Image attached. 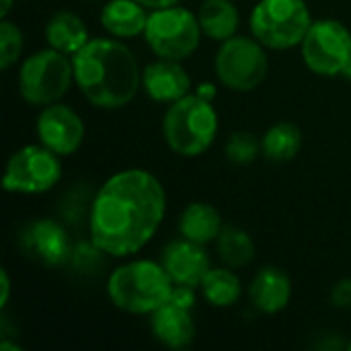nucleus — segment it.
<instances>
[{
	"instance_id": "f257e3e1",
	"label": "nucleus",
	"mask_w": 351,
	"mask_h": 351,
	"mask_svg": "<svg viewBox=\"0 0 351 351\" xmlns=\"http://www.w3.org/2000/svg\"><path fill=\"white\" fill-rule=\"evenodd\" d=\"M167 212L160 181L144 169L111 175L95 193L88 212V237L111 257H128L144 249Z\"/></svg>"
},
{
	"instance_id": "f03ea898",
	"label": "nucleus",
	"mask_w": 351,
	"mask_h": 351,
	"mask_svg": "<svg viewBox=\"0 0 351 351\" xmlns=\"http://www.w3.org/2000/svg\"><path fill=\"white\" fill-rule=\"evenodd\" d=\"M74 82L84 99L99 109H121L142 86V70L132 49L109 37L88 39L72 56Z\"/></svg>"
},
{
	"instance_id": "7ed1b4c3",
	"label": "nucleus",
	"mask_w": 351,
	"mask_h": 351,
	"mask_svg": "<svg viewBox=\"0 0 351 351\" xmlns=\"http://www.w3.org/2000/svg\"><path fill=\"white\" fill-rule=\"evenodd\" d=\"M173 280L162 263L138 259L111 271L107 294L115 308L130 315H152L171 300Z\"/></svg>"
},
{
	"instance_id": "20e7f679",
	"label": "nucleus",
	"mask_w": 351,
	"mask_h": 351,
	"mask_svg": "<svg viewBox=\"0 0 351 351\" xmlns=\"http://www.w3.org/2000/svg\"><path fill=\"white\" fill-rule=\"evenodd\" d=\"M218 113L212 101L195 95L169 105L162 117V136L169 148L185 158L204 154L216 140Z\"/></svg>"
},
{
	"instance_id": "39448f33",
	"label": "nucleus",
	"mask_w": 351,
	"mask_h": 351,
	"mask_svg": "<svg viewBox=\"0 0 351 351\" xmlns=\"http://www.w3.org/2000/svg\"><path fill=\"white\" fill-rule=\"evenodd\" d=\"M253 37L267 49H292L313 25L304 0H259L249 19Z\"/></svg>"
},
{
	"instance_id": "423d86ee",
	"label": "nucleus",
	"mask_w": 351,
	"mask_h": 351,
	"mask_svg": "<svg viewBox=\"0 0 351 351\" xmlns=\"http://www.w3.org/2000/svg\"><path fill=\"white\" fill-rule=\"evenodd\" d=\"M72 82V60L53 47L31 53L19 68V93L35 107L58 103L70 90Z\"/></svg>"
},
{
	"instance_id": "0eeeda50",
	"label": "nucleus",
	"mask_w": 351,
	"mask_h": 351,
	"mask_svg": "<svg viewBox=\"0 0 351 351\" xmlns=\"http://www.w3.org/2000/svg\"><path fill=\"white\" fill-rule=\"evenodd\" d=\"M202 35L204 31L199 19L191 10L177 4L152 10L144 29L146 45L154 51V56L177 62H183L199 47Z\"/></svg>"
},
{
	"instance_id": "6e6552de",
	"label": "nucleus",
	"mask_w": 351,
	"mask_h": 351,
	"mask_svg": "<svg viewBox=\"0 0 351 351\" xmlns=\"http://www.w3.org/2000/svg\"><path fill=\"white\" fill-rule=\"evenodd\" d=\"M62 179L60 154L43 144H29L19 148L6 162L2 189L16 195L47 193Z\"/></svg>"
},
{
	"instance_id": "1a4fd4ad",
	"label": "nucleus",
	"mask_w": 351,
	"mask_h": 351,
	"mask_svg": "<svg viewBox=\"0 0 351 351\" xmlns=\"http://www.w3.org/2000/svg\"><path fill=\"white\" fill-rule=\"evenodd\" d=\"M267 53L265 45L255 37L232 35L222 41L216 53V74L218 80L234 90L249 93L255 90L267 76Z\"/></svg>"
},
{
	"instance_id": "9d476101",
	"label": "nucleus",
	"mask_w": 351,
	"mask_h": 351,
	"mask_svg": "<svg viewBox=\"0 0 351 351\" xmlns=\"http://www.w3.org/2000/svg\"><path fill=\"white\" fill-rule=\"evenodd\" d=\"M302 58L317 76H337L351 58V31L337 19L313 21L302 43Z\"/></svg>"
},
{
	"instance_id": "9b49d317",
	"label": "nucleus",
	"mask_w": 351,
	"mask_h": 351,
	"mask_svg": "<svg viewBox=\"0 0 351 351\" xmlns=\"http://www.w3.org/2000/svg\"><path fill=\"white\" fill-rule=\"evenodd\" d=\"M19 247L29 259L45 267H62L70 263L74 251L66 226L49 218H35L25 224L19 234Z\"/></svg>"
},
{
	"instance_id": "f8f14e48",
	"label": "nucleus",
	"mask_w": 351,
	"mask_h": 351,
	"mask_svg": "<svg viewBox=\"0 0 351 351\" xmlns=\"http://www.w3.org/2000/svg\"><path fill=\"white\" fill-rule=\"evenodd\" d=\"M35 132L39 142L60 156L74 154L82 146L86 134L80 115L60 101L43 107V111L37 117Z\"/></svg>"
},
{
	"instance_id": "ddd939ff",
	"label": "nucleus",
	"mask_w": 351,
	"mask_h": 351,
	"mask_svg": "<svg viewBox=\"0 0 351 351\" xmlns=\"http://www.w3.org/2000/svg\"><path fill=\"white\" fill-rule=\"evenodd\" d=\"M160 263L171 276L173 284H185L197 288L206 274L212 269L206 245L193 243L185 237L171 241L160 255Z\"/></svg>"
},
{
	"instance_id": "4468645a",
	"label": "nucleus",
	"mask_w": 351,
	"mask_h": 351,
	"mask_svg": "<svg viewBox=\"0 0 351 351\" xmlns=\"http://www.w3.org/2000/svg\"><path fill=\"white\" fill-rule=\"evenodd\" d=\"M142 88L156 103H175L189 95L191 78L177 60L158 58L142 70Z\"/></svg>"
},
{
	"instance_id": "2eb2a0df",
	"label": "nucleus",
	"mask_w": 351,
	"mask_h": 351,
	"mask_svg": "<svg viewBox=\"0 0 351 351\" xmlns=\"http://www.w3.org/2000/svg\"><path fill=\"white\" fill-rule=\"evenodd\" d=\"M292 298V284L284 269L276 265H267L257 271L249 286L251 304L263 315L282 313Z\"/></svg>"
},
{
	"instance_id": "dca6fc26",
	"label": "nucleus",
	"mask_w": 351,
	"mask_h": 351,
	"mask_svg": "<svg viewBox=\"0 0 351 351\" xmlns=\"http://www.w3.org/2000/svg\"><path fill=\"white\" fill-rule=\"evenodd\" d=\"M150 331L158 343L171 350L189 348L195 339V323L191 311L167 302L150 315Z\"/></svg>"
},
{
	"instance_id": "f3484780",
	"label": "nucleus",
	"mask_w": 351,
	"mask_h": 351,
	"mask_svg": "<svg viewBox=\"0 0 351 351\" xmlns=\"http://www.w3.org/2000/svg\"><path fill=\"white\" fill-rule=\"evenodd\" d=\"M146 23V6L138 0H109L101 10V25L109 35L119 39L144 35Z\"/></svg>"
},
{
	"instance_id": "a211bd4d",
	"label": "nucleus",
	"mask_w": 351,
	"mask_h": 351,
	"mask_svg": "<svg viewBox=\"0 0 351 351\" xmlns=\"http://www.w3.org/2000/svg\"><path fill=\"white\" fill-rule=\"evenodd\" d=\"M45 41L49 47L72 58L88 43V29L76 12L58 10L45 23Z\"/></svg>"
},
{
	"instance_id": "6ab92c4d",
	"label": "nucleus",
	"mask_w": 351,
	"mask_h": 351,
	"mask_svg": "<svg viewBox=\"0 0 351 351\" xmlns=\"http://www.w3.org/2000/svg\"><path fill=\"white\" fill-rule=\"evenodd\" d=\"M222 218L220 212L206 204V202H193L189 204L181 216H179V232L181 237L199 243V245H208L214 243L220 232H222Z\"/></svg>"
},
{
	"instance_id": "aec40b11",
	"label": "nucleus",
	"mask_w": 351,
	"mask_h": 351,
	"mask_svg": "<svg viewBox=\"0 0 351 351\" xmlns=\"http://www.w3.org/2000/svg\"><path fill=\"white\" fill-rule=\"evenodd\" d=\"M197 19L204 35L220 43L237 35L241 21L239 10L230 0H206L199 8Z\"/></svg>"
},
{
	"instance_id": "412c9836",
	"label": "nucleus",
	"mask_w": 351,
	"mask_h": 351,
	"mask_svg": "<svg viewBox=\"0 0 351 351\" xmlns=\"http://www.w3.org/2000/svg\"><path fill=\"white\" fill-rule=\"evenodd\" d=\"M202 296L210 306L216 308H228L234 306L241 296H243V284L239 276L230 269L224 267H212L206 278L199 284Z\"/></svg>"
},
{
	"instance_id": "4be33fe9",
	"label": "nucleus",
	"mask_w": 351,
	"mask_h": 351,
	"mask_svg": "<svg viewBox=\"0 0 351 351\" xmlns=\"http://www.w3.org/2000/svg\"><path fill=\"white\" fill-rule=\"evenodd\" d=\"M302 146L300 128L290 121L274 123L261 138V154L271 162H288L292 160Z\"/></svg>"
},
{
	"instance_id": "5701e85b",
	"label": "nucleus",
	"mask_w": 351,
	"mask_h": 351,
	"mask_svg": "<svg viewBox=\"0 0 351 351\" xmlns=\"http://www.w3.org/2000/svg\"><path fill=\"white\" fill-rule=\"evenodd\" d=\"M218 255L226 263V267L241 269L249 265L255 257V243L249 232L239 226H224L220 237L216 239Z\"/></svg>"
},
{
	"instance_id": "b1692460",
	"label": "nucleus",
	"mask_w": 351,
	"mask_h": 351,
	"mask_svg": "<svg viewBox=\"0 0 351 351\" xmlns=\"http://www.w3.org/2000/svg\"><path fill=\"white\" fill-rule=\"evenodd\" d=\"M261 152V140L251 132H234L226 142V158L234 165H251Z\"/></svg>"
},
{
	"instance_id": "393cba45",
	"label": "nucleus",
	"mask_w": 351,
	"mask_h": 351,
	"mask_svg": "<svg viewBox=\"0 0 351 351\" xmlns=\"http://www.w3.org/2000/svg\"><path fill=\"white\" fill-rule=\"evenodd\" d=\"M105 255L107 253L103 249H99L93 241L76 243L72 257H70V265L82 276H93L105 267Z\"/></svg>"
},
{
	"instance_id": "a878e982",
	"label": "nucleus",
	"mask_w": 351,
	"mask_h": 351,
	"mask_svg": "<svg viewBox=\"0 0 351 351\" xmlns=\"http://www.w3.org/2000/svg\"><path fill=\"white\" fill-rule=\"evenodd\" d=\"M21 53H23L21 29L12 21L2 19V23H0V68L8 70L12 64H16Z\"/></svg>"
},
{
	"instance_id": "bb28decb",
	"label": "nucleus",
	"mask_w": 351,
	"mask_h": 351,
	"mask_svg": "<svg viewBox=\"0 0 351 351\" xmlns=\"http://www.w3.org/2000/svg\"><path fill=\"white\" fill-rule=\"evenodd\" d=\"M331 304L339 311H351V280H339L331 290Z\"/></svg>"
},
{
	"instance_id": "cd10ccee",
	"label": "nucleus",
	"mask_w": 351,
	"mask_h": 351,
	"mask_svg": "<svg viewBox=\"0 0 351 351\" xmlns=\"http://www.w3.org/2000/svg\"><path fill=\"white\" fill-rule=\"evenodd\" d=\"M173 304L181 306V308H187L191 311L193 304H195V292H193V286H185V284H175L173 288V294H171V300Z\"/></svg>"
},
{
	"instance_id": "c85d7f7f",
	"label": "nucleus",
	"mask_w": 351,
	"mask_h": 351,
	"mask_svg": "<svg viewBox=\"0 0 351 351\" xmlns=\"http://www.w3.org/2000/svg\"><path fill=\"white\" fill-rule=\"evenodd\" d=\"M0 280H2V284H0V288H2L0 308H4V306L8 304V296H10V278H8V271H6V269H2V271H0Z\"/></svg>"
},
{
	"instance_id": "c756f323",
	"label": "nucleus",
	"mask_w": 351,
	"mask_h": 351,
	"mask_svg": "<svg viewBox=\"0 0 351 351\" xmlns=\"http://www.w3.org/2000/svg\"><path fill=\"white\" fill-rule=\"evenodd\" d=\"M140 4H144L146 8L150 10H156V8H167V6H175L179 4L181 0H138Z\"/></svg>"
},
{
	"instance_id": "7c9ffc66",
	"label": "nucleus",
	"mask_w": 351,
	"mask_h": 351,
	"mask_svg": "<svg viewBox=\"0 0 351 351\" xmlns=\"http://www.w3.org/2000/svg\"><path fill=\"white\" fill-rule=\"evenodd\" d=\"M197 95H199V97H204V99H208V101H212V99H214V95H216V88H214L212 84H202V86H199V90H197Z\"/></svg>"
},
{
	"instance_id": "2f4dec72",
	"label": "nucleus",
	"mask_w": 351,
	"mask_h": 351,
	"mask_svg": "<svg viewBox=\"0 0 351 351\" xmlns=\"http://www.w3.org/2000/svg\"><path fill=\"white\" fill-rule=\"evenodd\" d=\"M12 2H14V0H2V4H0V16H2V19L8 16V12H10V8H12Z\"/></svg>"
},
{
	"instance_id": "473e14b6",
	"label": "nucleus",
	"mask_w": 351,
	"mask_h": 351,
	"mask_svg": "<svg viewBox=\"0 0 351 351\" xmlns=\"http://www.w3.org/2000/svg\"><path fill=\"white\" fill-rule=\"evenodd\" d=\"M341 76H343V78H348V80H351V58H350V62L346 64V68H343Z\"/></svg>"
},
{
	"instance_id": "72a5a7b5",
	"label": "nucleus",
	"mask_w": 351,
	"mask_h": 351,
	"mask_svg": "<svg viewBox=\"0 0 351 351\" xmlns=\"http://www.w3.org/2000/svg\"><path fill=\"white\" fill-rule=\"evenodd\" d=\"M348 350H350V351H351V341H350V343H348Z\"/></svg>"
}]
</instances>
